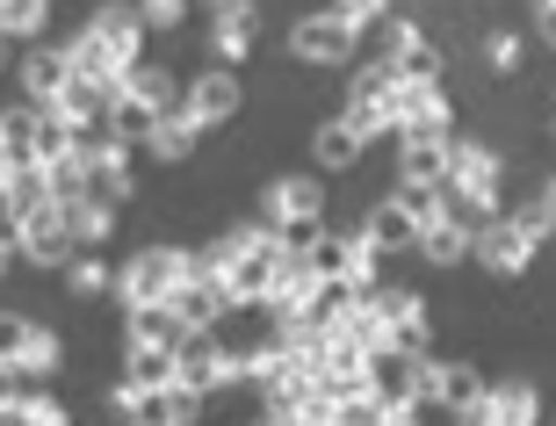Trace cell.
I'll return each instance as SVG.
<instances>
[{
  "instance_id": "1",
  "label": "cell",
  "mask_w": 556,
  "mask_h": 426,
  "mask_svg": "<svg viewBox=\"0 0 556 426\" xmlns=\"http://www.w3.org/2000/svg\"><path fill=\"white\" fill-rule=\"evenodd\" d=\"M138 43H144V22H138V8H102V15L87 22L80 37L65 43V59H73V80L124 87V73L138 65Z\"/></svg>"
},
{
  "instance_id": "2",
  "label": "cell",
  "mask_w": 556,
  "mask_h": 426,
  "mask_svg": "<svg viewBox=\"0 0 556 426\" xmlns=\"http://www.w3.org/2000/svg\"><path fill=\"white\" fill-rule=\"evenodd\" d=\"M181 283H188V253L181 246H144V253H130V267H116V297H124V311L166 304Z\"/></svg>"
},
{
  "instance_id": "3",
  "label": "cell",
  "mask_w": 556,
  "mask_h": 426,
  "mask_svg": "<svg viewBox=\"0 0 556 426\" xmlns=\"http://www.w3.org/2000/svg\"><path fill=\"white\" fill-rule=\"evenodd\" d=\"M391 138L397 145H433V138H455L448 130V102H441V87H397L391 95Z\"/></svg>"
},
{
  "instance_id": "4",
  "label": "cell",
  "mask_w": 556,
  "mask_h": 426,
  "mask_svg": "<svg viewBox=\"0 0 556 426\" xmlns=\"http://www.w3.org/2000/svg\"><path fill=\"white\" fill-rule=\"evenodd\" d=\"M239 102H247V87H239V73H231V65H210L203 80H188V95H181V116L195 123V130H217V123H231V116H239Z\"/></svg>"
},
{
  "instance_id": "5",
  "label": "cell",
  "mask_w": 556,
  "mask_h": 426,
  "mask_svg": "<svg viewBox=\"0 0 556 426\" xmlns=\"http://www.w3.org/2000/svg\"><path fill=\"white\" fill-rule=\"evenodd\" d=\"M354 43H362V29H348L332 8H326V15H304L296 29H289V51H296L304 65H348Z\"/></svg>"
},
{
  "instance_id": "6",
  "label": "cell",
  "mask_w": 556,
  "mask_h": 426,
  "mask_svg": "<svg viewBox=\"0 0 556 426\" xmlns=\"http://www.w3.org/2000/svg\"><path fill=\"white\" fill-rule=\"evenodd\" d=\"M470 253L492 267V275H520V267L535 261V239H528V224H520V217H484Z\"/></svg>"
},
{
  "instance_id": "7",
  "label": "cell",
  "mask_w": 556,
  "mask_h": 426,
  "mask_svg": "<svg viewBox=\"0 0 556 426\" xmlns=\"http://www.w3.org/2000/svg\"><path fill=\"white\" fill-rule=\"evenodd\" d=\"M15 253H29L37 267H65L80 246H73V224H65V203H43V210H29L22 217V246Z\"/></svg>"
},
{
  "instance_id": "8",
  "label": "cell",
  "mask_w": 556,
  "mask_h": 426,
  "mask_svg": "<svg viewBox=\"0 0 556 426\" xmlns=\"http://www.w3.org/2000/svg\"><path fill=\"white\" fill-rule=\"evenodd\" d=\"M174 376H181V384H195L203 398H210L217 384H231L225 340H217V333H181V340H174Z\"/></svg>"
},
{
  "instance_id": "9",
  "label": "cell",
  "mask_w": 556,
  "mask_h": 426,
  "mask_svg": "<svg viewBox=\"0 0 556 426\" xmlns=\"http://www.w3.org/2000/svg\"><path fill=\"white\" fill-rule=\"evenodd\" d=\"M383 65L397 73V87H441V51L419 37L413 22H391V43H383Z\"/></svg>"
},
{
  "instance_id": "10",
  "label": "cell",
  "mask_w": 556,
  "mask_h": 426,
  "mask_svg": "<svg viewBox=\"0 0 556 426\" xmlns=\"http://www.w3.org/2000/svg\"><path fill=\"white\" fill-rule=\"evenodd\" d=\"M203 419V390L195 384H160V390H138V405H130V426H195Z\"/></svg>"
},
{
  "instance_id": "11",
  "label": "cell",
  "mask_w": 556,
  "mask_h": 426,
  "mask_svg": "<svg viewBox=\"0 0 556 426\" xmlns=\"http://www.w3.org/2000/svg\"><path fill=\"white\" fill-rule=\"evenodd\" d=\"M296 217H326V188L311 181V174H282L261 196V224H296Z\"/></svg>"
},
{
  "instance_id": "12",
  "label": "cell",
  "mask_w": 556,
  "mask_h": 426,
  "mask_svg": "<svg viewBox=\"0 0 556 426\" xmlns=\"http://www.w3.org/2000/svg\"><path fill=\"white\" fill-rule=\"evenodd\" d=\"M253 43H261V15H253V0H225L217 22H210V51H217V65H239Z\"/></svg>"
},
{
  "instance_id": "13",
  "label": "cell",
  "mask_w": 556,
  "mask_h": 426,
  "mask_svg": "<svg viewBox=\"0 0 556 426\" xmlns=\"http://www.w3.org/2000/svg\"><path fill=\"white\" fill-rule=\"evenodd\" d=\"M376 311L391 325V354H419L427 347V304L413 289H376Z\"/></svg>"
},
{
  "instance_id": "14",
  "label": "cell",
  "mask_w": 556,
  "mask_h": 426,
  "mask_svg": "<svg viewBox=\"0 0 556 426\" xmlns=\"http://www.w3.org/2000/svg\"><path fill=\"white\" fill-rule=\"evenodd\" d=\"M65 87H73V59H65V43H43V51L22 59V95H29L37 109H51Z\"/></svg>"
},
{
  "instance_id": "15",
  "label": "cell",
  "mask_w": 556,
  "mask_h": 426,
  "mask_svg": "<svg viewBox=\"0 0 556 426\" xmlns=\"http://www.w3.org/2000/svg\"><path fill=\"white\" fill-rule=\"evenodd\" d=\"M166 318L181 325V333H217V318H225V297H217V283L188 275V283L166 297Z\"/></svg>"
},
{
  "instance_id": "16",
  "label": "cell",
  "mask_w": 556,
  "mask_h": 426,
  "mask_svg": "<svg viewBox=\"0 0 556 426\" xmlns=\"http://www.w3.org/2000/svg\"><path fill=\"white\" fill-rule=\"evenodd\" d=\"M124 376L138 390L174 384V340H130V333H124Z\"/></svg>"
},
{
  "instance_id": "17",
  "label": "cell",
  "mask_w": 556,
  "mask_h": 426,
  "mask_svg": "<svg viewBox=\"0 0 556 426\" xmlns=\"http://www.w3.org/2000/svg\"><path fill=\"white\" fill-rule=\"evenodd\" d=\"M470 246H477V231L463 217H448V210H441V217L427 224V231H419V253H427L433 267H455V261H470Z\"/></svg>"
},
{
  "instance_id": "18",
  "label": "cell",
  "mask_w": 556,
  "mask_h": 426,
  "mask_svg": "<svg viewBox=\"0 0 556 426\" xmlns=\"http://www.w3.org/2000/svg\"><path fill=\"white\" fill-rule=\"evenodd\" d=\"M102 123H109V138H116V145H144V138H152V123H160V109H144L138 95L116 87V102L102 109Z\"/></svg>"
},
{
  "instance_id": "19",
  "label": "cell",
  "mask_w": 556,
  "mask_h": 426,
  "mask_svg": "<svg viewBox=\"0 0 556 426\" xmlns=\"http://www.w3.org/2000/svg\"><path fill=\"white\" fill-rule=\"evenodd\" d=\"M124 95H138V102L160 109V116H174V109H181V80H174V73H160V65H130V73H124Z\"/></svg>"
},
{
  "instance_id": "20",
  "label": "cell",
  "mask_w": 556,
  "mask_h": 426,
  "mask_svg": "<svg viewBox=\"0 0 556 426\" xmlns=\"http://www.w3.org/2000/svg\"><path fill=\"white\" fill-rule=\"evenodd\" d=\"M362 231H369V246H376V253H413V246H419V224L405 217L397 203H383L369 224H362Z\"/></svg>"
},
{
  "instance_id": "21",
  "label": "cell",
  "mask_w": 556,
  "mask_h": 426,
  "mask_svg": "<svg viewBox=\"0 0 556 426\" xmlns=\"http://www.w3.org/2000/svg\"><path fill=\"white\" fill-rule=\"evenodd\" d=\"M195 145H203V130H195V123H188L181 109H174V116H160V123H152V138H144V152H152V160H188Z\"/></svg>"
},
{
  "instance_id": "22",
  "label": "cell",
  "mask_w": 556,
  "mask_h": 426,
  "mask_svg": "<svg viewBox=\"0 0 556 426\" xmlns=\"http://www.w3.org/2000/svg\"><path fill=\"white\" fill-rule=\"evenodd\" d=\"M311 160L326 166V174H340V166H354V160H362V138H354L348 123L332 116V123H318V138H311Z\"/></svg>"
},
{
  "instance_id": "23",
  "label": "cell",
  "mask_w": 556,
  "mask_h": 426,
  "mask_svg": "<svg viewBox=\"0 0 556 426\" xmlns=\"http://www.w3.org/2000/svg\"><path fill=\"white\" fill-rule=\"evenodd\" d=\"M477 398H484V376H477L470 362H441V376H433V405L463 412V405H477Z\"/></svg>"
},
{
  "instance_id": "24",
  "label": "cell",
  "mask_w": 556,
  "mask_h": 426,
  "mask_svg": "<svg viewBox=\"0 0 556 426\" xmlns=\"http://www.w3.org/2000/svg\"><path fill=\"white\" fill-rule=\"evenodd\" d=\"M492 426H542L535 384H498V390H492Z\"/></svg>"
},
{
  "instance_id": "25",
  "label": "cell",
  "mask_w": 556,
  "mask_h": 426,
  "mask_svg": "<svg viewBox=\"0 0 556 426\" xmlns=\"http://www.w3.org/2000/svg\"><path fill=\"white\" fill-rule=\"evenodd\" d=\"M376 267H383V253L369 246V231H354V239H348V261H340V289H348V297H369V289H376Z\"/></svg>"
},
{
  "instance_id": "26",
  "label": "cell",
  "mask_w": 556,
  "mask_h": 426,
  "mask_svg": "<svg viewBox=\"0 0 556 426\" xmlns=\"http://www.w3.org/2000/svg\"><path fill=\"white\" fill-rule=\"evenodd\" d=\"M51 368H59V333L29 325V340H22V354H15V376H22V384H43Z\"/></svg>"
},
{
  "instance_id": "27",
  "label": "cell",
  "mask_w": 556,
  "mask_h": 426,
  "mask_svg": "<svg viewBox=\"0 0 556 426\" xmlns=\"http://www.w3.org/2000/svg\"><path fill=\"white\" fill-rule=\"evenodd\" d=\"M65 224H73V246H80V253H94V246L109 239V203L80 196V203H65Z\"/></svg>"
},
{
  "instance_id": "28",
  "label": "cell",
  "mask_w": 556,
  "mask_h": 426,
  "mask_svg": "<svg viewBox=\"0 0 556 426\" xmlns=\"http://www.w3.org/2000/svg\"><path fill=\"white\" fill-rule=\"evenodd\" d=\"M448 145H455V138L405 145V181H427V188H441V181H448Z\"/></svg>"
},
{
  "instance_id": "29",
  "label": "cell",
  "mask_w": 556,
  "mask_h": 426,
  "mask_svg": "<svg viewBox=\"0 0 556 426\" xmlns=\"http://www.w3.org/2000/svg\"><path fill=\"white\" fill-rule=\"evenodd\" d=\"M73 145H80V130H73L59 109H37V160H65Z\"/></svg>"
},
{
  "instance_id": "30",
  "label": "cell",
  "mask_w": 556,
  "mask_h": 426,
  "mask_svg": "<svg viewBox=\"0 0 556 426\" xmlns=\"http://www.w3.org/2000/svg\"><path fill=\"white\" fill-rule=\"evenodd\" d=\"M73 275H65V289H73V297H102V289H116V267L109 261H94V253H73Z\"/></svg>"
},
{
  "instance_id": "31",
  "label": "cell",
  "mask_w": 556,
  "mask_h": 426,
  "mask_svg": "<svg viewBox=\"0 0 556 426\" xmlns=\"http://www.w3.org/2000/svg\"><path fill=\"white\" fill-rule=\"evenodd\" d=\"M15 426H65V405L51 398V390H29L22 384V398H15V412H8Z\"/></svg>"
},
{
  "instance_id": "32",
  "label": "cell",
  "mask_w": 556,
  "mask_h": 426,
  "mask_svg": "<svg viewBox=\"0 0 556 426\" xmlns=\"http://www.w3.org/2000/svg\"><path fill=\"white\" fill-rule=\"evenodd\" d=\"M43 22H51V0H0V29L8 37H37Z\"/></svg>"
},
{
  "instance_id": "33",
  "label": "cell",
  "mask_w": 556,
  "mask_h": 426,
  "mask_svg": "<svg viewBox=\"0 0 556 426\" xmlns=\"http://www.w3.org/2000/svg\"><path fill=\"white\" fill-rule=\"evenodd\" d=\"M22 246V203H15V181H0V253Z\"/></svg>"
},
{
  "instance_id": "34",
  "label": "cell",
  "mask_w": 556,
  "mask_h": 426,
  "mask_svg": "<svg viewBox=\"0 0 556 426\" xmlns=\"http://www.w3.org/2000/svg\"><path fill=\"white\" fill-rule=\"evenodd\" d=\"M332 15L348 22V29H369V22L391 15V0H332Z\"/></svg>"
},
{
  "instance_id": "35",
  "label": "cell",
  "mask_w": 556,
  "mask_h": 426,
  "mask_svg": "<svg viewBox=\"0 0 556 426\" xmlns=\"http://www.w3.org/2000/svg\"><path fill=\"white\" fill-rule=\"evenodd\" d=\"M29 325H37V318H15V311H0V368H15L22 340H29Z\"/></svg>"
},
{
  "instance_id": "36",
  "label": "cell",
  "mask_w": 556,
  "mask_h": 426,
  "mask_svg": "<svg viewBox=\"0 0 556 426\" xmlns=\"http://www.w3.org/2000/svg\"><path fill=\"white\" fill-rule=\"evenodd\" d=\"M484 59H492V73H514L520 65V37L514 29H492V37H484Z\"/></svg>"
},
{
  "instance_id": "37",
  "label": "cell",
  "mask_w": 556,
  "mask_h": 426,
  "mask_svg": "<svg viewBox=\"0 0 556 426\" xmlns=\"http://www.w3.org/2000/svg\"><path fill=\"white\" fill-rule=\"evenodd\" d=\"M181 15H188V0H138V22H144V29H174Z\"/></svg>"
},
{
  "instance_id": "38",
  "label": "cell",
  "mask_w": 556,
  "mask_h": 426,
  "mask_svg": "<svg viewBox=\"0 0 556 426\" xmlns=\"http://www.w3.org/2000/svg\"><path fill=\"white\" fill-rule=\"evenodd\" d=\"M535 29H542V37L556 43V0H535Z\"/></svg>"
},
{
  "instance_id": "39",
  "label": "cell",
  "mask_w": 556,
  "mask_h": 426,
  "mask_svg": "<svg viewBox=\"0 0 556 426\" xmlns=\"http://www.w3.org/2000/svg\"><path fill=\"white\" fill-rule=\"evenodd\" d=\"M535 203H542V210H549V217H556V174H549V181H542V196H535Z\"/></svg>"
},
{
  "instance_id": "40",
  "label": "cell",
  "mask_w": 556,
  "mask_h": 426,
  "mask_svg": "<svg viewBox=\"0 0 556 426\" xmlns=\"http://www.w3.org/2000/svg\"><path fill=\"white\" fill-rule=\"evenodd\" d=\"M8 65H15V37H8V29H0V73H8Z\"/></svg>"
},
{
  "instance_id": "41",
  "label": "cell",
  "mask_w": 556,
  "mask_h": 426,
  "mask_svg": "<svg viewBox=\"0 0 556 426\" xmlns=\"http://www.w3.org/2000/svg\"><path fill=\"white\" fill-rule=\"evenodd\" d=\"M247 426H289V419H282V412H253Z\"/></svg>"
},
{
  "instance_id": "42",
  "label": "cell",
  "mask_w": 556,
  "mask_h": 426,
  "mask_svg": "<svg viewBox=\"0 0 556 426\" xmlns=\"http://www.w3.org/2000/svg\"><path fill=\"white\" fill-rule=\"evenodd\" d=\"M203 8H210V15H217V8H225V0H203Z\"/></svg>"
},
{
  "instance_id": "43",
  "label": "cell",
  "mask_w": 556,
  "mask_h": 426,
  "mask_svg": "<svg viewBox=\"0 0 556 426\" xmlns=\"http://www.w3.org/2000/svg\"><path fill=\"white\" fill-rule=\"evenodd\" d=\"M0 261H8V253H0Z\"/></svg>"
},
{
  "instance_id": "44",
  "label": "cell",
  "mask_w": 556,
  "mask_h": 426,
  "mask_svg": "<svg viewBox=\"0 0 556 426\" xmlns=\"http://www.w3.org/2000/svg\"><path fill=\"white\" fill-rule=\"evenodd\" d=\"M124 426H130V419H124Z\"/></svg>"
}]
</instances>
